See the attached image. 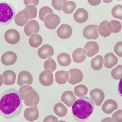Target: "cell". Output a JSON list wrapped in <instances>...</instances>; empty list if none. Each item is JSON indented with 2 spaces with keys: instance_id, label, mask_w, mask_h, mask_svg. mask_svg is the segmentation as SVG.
I'll return each mask as SVG.
<instances>
[{
  "instance_id": "obj_1",
  "label": "cell",
  "mask_w": 122,
  "mask_h": 122,
  "mask_svg": "<svg viewBox=\"0 0 122 122\" xmlns=\"http://www.w3.org/2000/svg\"><path fill=\"white\" fill-rule=\"evenodd\" d=\"M22 106V101L18 90L11 88L2 93L0 101V113L5 119H12L20 115Z\"/></svg>"
},
{
  "instance_id": "obj_2",
  "label": "cell",
  "mask_w": 122,
  "mask_h": 122,
  "mask_svg": "<svg viewBox=\"0 0 122 122\" xmlns=\"http://www.w3.org/2000/svg\"><path fill=\"white\" fill-rule=\"evenodd\" d=\"M94 107V103L91 98L87 97H81L72 106V114L77 121L85 122L93 113Z\"/></svg>"
},
{
  "instance_id": "obj_3",
  "label": "cell",
  "mask_w": 122,
  "mask_h": 122,
  "mask_svg": "<svg viewBox=\"0 0 122 122\" xmlns=\"http://www.w3.org/2000/svg\"><path fill=\"white\" fill-rule=\"evenodd\" d=\"M15 12L13 5L3 1L0 3V22L4 26L11 23L14 19Z\"/></svg>"
},
{
  "instance_id": "obj_4",
  "label": "cell",
  "mask_w": 122,
  "mask_h": 122,
  "mask_svg": "<svg viewBox=\"0 0 122 122\" xmlns=\"http://www.w3.org/2000/svg\"><path fill=\"white\" fill-rule=\"evenodd\" d=\"M98 26L97 25H91L85 27L83 30V35L88 39L96 40L99 37Z\"/></svg>"
},
{
  "instance_id": "obj_5",
  "label": "cell",
  "mask_w": 122,
  "mask_h": 122,
  "mask_svg": "<svg viewBox=\"0 0 122 122\" xmlns=\"http://www.w3.org/2000/svg\"><path fill=\"white\" fill-rule=\"evenodd\" d=\"M69 73L68 83L74 85L80 82L82 80L83 75L81 71L76 68L72 69L68 71Z\"/></svg>"
},
{
  "instance_id": "obj_6",
  "label": "cell",
  "mask_w": 122,
  "mask_h": 122,
  "mask_svg": "<svg viewBox=\"0 0 122 122\" xmlns=\"http://www.w3.org/2000/svg\"><path fill=\"white\" fill-rule=\"evenodd\" d=\"M39 82L43 86H48L52 85L54 81L53 75L51 71L46 70L39 76Z\"/></svg>"
},
{
  "instance_id": "obj_7",
  "label": "cell",
  "mask_w": 122,
  "mask_h": 122,
  "mask_svg": "<svg viewBox=\"0 0 122 122\" xmlns=\"http://www.w3.org/2000/svg\"><path fill=\"white\" fill-rule=\"evenodd\" d=\"M46 27L51 30L55 29L60 22L59 17L54 14H49L45 17L44 20Z\"/></svg>"
},
{
  "instance_id": "obj_8",
  "label": "cell",
  "mask_w": 122,
  "mask_h": 122,
  "mask_svg": "<svg viewBox=\"0 0 122 122\" xmlns=\"http://www.w3.org/2000/svg\"><path fill=\"white\" fill-rule=\"evenodd\" d=\"M6 41L11 45H15L19 41L20 36L17 30L14 29H10L6 31L4 35Z\"/></svg>"
},
{
  "instance_id": "obj_9",
  "label": "cell",
  "mask_w": 122,
  "mask_h": 122,
  "mask_svg": "<svg viewBox=\"0 0 122 122\" xmlns=\"http://www.w3.org/2000/svg\"><path fill=\"white\" fill-rule=\"evenodd\" d=\"M30 19V14L27 10L24 9L18 12L15 16V21L17 25L22 26L26 24Z\"/></svg>"
},
{
  "instance_id": "obj_10",
  "label": "cell",
  "mask_w": 122,
  "mask_h": 122,
  "mask_svg": "<svg viewBox=\"0 0 122 122\" xmlns=\"http://www.w3.org/2000/svg\"><path fill=\"white\" fill-rule=\"evenodd\" d=\"M40 29L38 22L36 20H30L25 26L24 31L27 36H30L38 33Z\"/></svg>"
},
{
  "instance_id": "obj_11",
  "label": "cell",
  "mask_w": 122,
  "mask_h": 122,
  "mask_svg": "<svg viewBox=\"0 0 122 122\" xmlns=\"http://www.w3.org/2000/svg\"><path fill=\"white\" fill-rule=\"evenodd\" d=\"M90 95L92 100L97 106L101 105L105 97L103 92L98 88H95L91 90L90 92Z\"/></svg>"
},
{
  "instance_id": "obj_12",
  "label": "cell",
  "mask_w": 122,
  "mask_h": 122,
  "mask_svg": "<svg viewBox=\"0 0 122 122\" xmlns=\"http://www.w3.org/2000/svg\"><path fill=\"white\" fill-rule=\"evenodd\" d=\"M40 100L38 94L34 89L28 93L25 97L24 103L27 106H37Z\"/></svg>"
},
{
  "instance_id": "obj_13",
  "label": "cell",
  "mask_w": 122,
  "mask_h": 122,
  "mask_svg": "<svg viewBox=\"0 0 122 122\" xmlns=\"http://www.w3.org/2000/svg\"><path fill=\"white\" fill-rule=\"evenodd\" d=\"M33 82V76L28 71H22L19 73L17 84L19 86H21L25 84L31 85Z\"/></svg>"
},
{
  "instance_id": "obj_14",
  "label": "cell",
  "mask_w": 122,
  "mask_h": 122,
  "mask_svg": "<svg viewBox=\"0 0 122 122\" xmlns=\"http://www.w3.org/2000/svg\"><path fill=\"white\" fill-rule=\"evenodd\" d=\"M112 27L110 22L104 20L98 26V30L100 35L106 38L110 35L112 31Z\"/></svg>"
},
{
  "instance_id": "obj_15",
  "label": "cell",
  "mask_w": 122,
  "mask_h": 122,
  "mask_svg": "<svg viewBox=\"0 0 122 122\" xmlns=\"http://www.w3.org/2000/svg\"><path fill=\"white\" fill-rule=\"evenodd\" d=\"M57 34L61 39H66L70 37L72 33V28L69 25L62 24L57 30Z\"/></svg>"
},
{
  "instance_id": "obj_16",
  "label": "cell",
  "mask_w": 122,
  "mask_h": 122,
  "mask_svg": "<svg viewBox=\"0 0 122 122\" xmlns=\"http://www.w3.org/2000/svg\"><path fill=\"white\" fill-rule=\"evenodd\" d=\"M54 53V51L53 47L47 44L44 45L38 51V54L39 57L44 59L51 57Z\"/></svg>"
},
{
  "instance_id": "obj_17",
  "label": "cell",
  "mask_w": 122,
  "mask_h": 122,
  "mask_svg": "<svg viewBox=\"0 0 122 122\" xmlns=\"http://www.w3.org/2000/svg\"><path fill=\"white\" fill-rule=\"evenodd\" d=\"M99 48V45L97 43L90 41L86 44L84 49L86 55L89 57H91L98 53Z\"/></svg>"
},
{
  "instance_id": "obj_18",
  "label": "cell",
  "mask_w": 122,
  "mask_h": 122,
  "mask_svg": "<svg viewBox=\"0 0 122 122\" xmlns=\"http://www.w3.org/2000/svg\"><path fill=\"white\" fill-rule=\"evenodd\" d=\"M24 115L25 119L29 121L37 120L39 117V112L37 106L26 108L24 112Z\"/></svg>"
},
{
  "instance_id": "obj_19",
  "label": "cell",
  "mask_w": 122,
  "mask_h": 122,
  "mask_svg": "<svg viewBox=\"0 0 122 122\" xmlns=\"http://www.w3.org/2000/svg\"><path fill=\"white\" fill-rule=\"evenodd\" d=\"M61 101L67 107H72L76 100V97L73 91H66L61 97Z\"/></svg>"
},
{
  "instance_id": "obj_20",
  "label": "cell",
  "mask_w": 122,
  "mask_h": 122,
  "mask_svg": "<svg viewBox=\"0 0 122 122\" xmlns=\"http://www.w3.org/2000/svg\"><path fill=\"white\" fill-rule=\"evenodd\" d=\"M17 59L16 55L11 51H7L2 56L1 60L2 63L6 66L12 65L16 62Z\"/></svg>"
},
{
  "instance_id": "obj_21",
  "label": "cell",
  "mask_w": 122,
  "mask_h": 122,
  "mask_svg": "<svg viewBox=\"0 0 122 122\" xmlns=\"http://www.w3.org/2000/svg\"><path fill=\"white\" fill-rule=\"evenodd\" d=\"M88 16L87 11L83 8L78 9L74 15V18L75 21L80 24L86 22L88 19Z\"/></svg>"
},
{
  "instance_id": "obj_22",
  "label": "cell",
  "mask_w": 122,
  "mask_h": 122,
  "mask_svg": "<svg viewBox=\"0 0 122 122\" xmlns=\"http://www.w3.org/2000/svg\"><path fill=\"white\" fill-rule=\"evenodd\" d=\"M102 108L104 113L107 114H110L117 109L118 105L115 101L112 99H109L105 102Z\"/></svg>"
},
{
  "instance_id": "obj_23",
  "label": "cell",
  "mask_w": 122,
  "mask_h": 122,
  "mask_svg": "<svg viewBox=\"0 0 122 122\" xmlns=\"http://www.w3.org/2000/svg\"><path fill=\"white\" fill-rule=\"evenodd\" d=\"M104 64L107 68L111 69L116 65L118 62V58L112 53H108L104 56Z\"/></svg>"
},
{
  "instance_id": "obj_24",
  "label": "cell",
  "mask_w": 122,
  "mask_h": 122,
  "mask_svg": "<svg viewBox=\"0 0 122 122\" xmlns=\"http://www.w3.org/2000/svg\"><path fill=\"white\" fill-rule=\"evenodd\" d=\"M4 79V84L7 85H11L15 83L16 74L13 71L7 70L2 74Z\"/></svg>"
},
{
  "instance_id": "obj_25",
  "label": "cell",
  "mask_w": 122,
  "mask_h": 122,
  "mask_svg": "<svg viewBox=\"0 0 122 122\" xmlns=\"http://www.w3.org/2000/svg\"><path fill=\"white\" fill-rule=\"evenodd\" d=\"M74 61L77 63L83 62L86 58V54L84 49L79 48L75 49L72 55Z\"/></svg>"
},
{
  "instance_id": "obj_26",
  "label": "cell",
  "mask_w": 122,
  "mask_h": 122,
  "mask_svg": "<svg viewBox=\"0 0 122 122\" xmlns=\"http://www.w3.org/2000/svg\"><path fill=\"white\" fill-rule=\"evenodd\" d=\"M55 76L56 82L59 84L66 83L69 79L68 72L64 71H58L56 73Z\"/></svg>"
},
{
  "instance_id": "obj_27",
  "label": "cell",
  "mask_w": 122,
  "mask_h": 122,
  "mask_svg": "<svg viewBox=\"0 0 122 122\" xmlns=\"http://www.w3.org/2000/svg\"><path fill=\"white\" fill-rule=\"evenodd\" d=\"M104 63V60L103 57L101 56L98 55L91 60V66L93 69L98 71L102 68Z\"/></svg>"
},
{
  "instance_id": "obj_28",
  "label": "cell",
  "mask_w": 122,
  "mask_h": 122,
  "mask_svg": "<svg viewBox=\"0 0 122 122\" xmlns=\"http://www.w3.org/2000/svg\"><path fill=\"white\" fill-rule=\"evenodd\" d=\"M57 60L60 65L63 66H67L71 62L70 56L66 53H62L57 56Z\"/></svg>"
},
{
  "instance_id": "obj_29",
  "label": "cell",
  "mask_w": 122,
  "mask_h": 122,
  "mask_svg": "<svg viewBox=\"0 0 122 122\" xmlns=\"http://www.w3.org/2000/svg\"><path fill=\"white\" fill-rule=\"evenodd\" d=\"M54 110L55 114L60 117H63L67 114V108L62 103H59L54 106Z\"/></svg>"
},
{
  "instance_id": "obj_30",
  "label": "cell",
  "mask_w": 122,
  "mask_h": 122,
  "mask_svg": "<svg viewBox=\"0 0 122 122\" xmlns=\"http://www.w3.org/2000/svg\"><path fill=\"white\" fill-rule=\"evenodd\" d=\"M43 39L41 36L35 34L29 38V43L31 47L37 48L42 43Z\"/></svg>"
},
{
  "instance_id": "obj_31",
  "label": "cell",
  "mask_w": 122,
  "mask_h": 122,
  "mask_svg": "<svg viewBox=\"0 0 122 122\" xmlns=\"http://www.w3.org/2000/svg\"><path fill=\"white\" fill-rule=\"evenodd\" d=\"M76 8V5L74 1H66L64 4L63 7L64 12L67 14H72Z\"/></svg>"
},
{
  "instance_id": "obj_32",
  "label": "cell",
  "mask_w": 122,
  "mask_h": 122,
  "mask_svg": "<svg viewBox=\"0 0 122 122\" xmlns=\"http://www.w3.org/2000/svg\"><path fill=\"white\" fill-rule=\"evenodd\" d=\"M88 88L85 85L81 84L76 86L74 91L75 95L78 97H83L86 95L88 93Z\"/></svg>"
},
{
  "instance_id": "obj_33",
  "label": "cell",
  "mask_w": 122,
  "mask_h": 122,
  "mask_svg": "<svg viewBox=\"0 0 122 122\" xmlns=\"http://www.w3.org/2000/svg\"><path fill=\"white\" fill-rule=\"evenodd\" d=\"M54 14V12L48 6H44L40 10L39 18L44 22L46 17L49 14Z\"/></svg>"
},
{
  "instance_id": "obj_34",
  "label": "cell",
  "mask_w": 122,
  "mask_h": 122,
  "mask_svg": "<svg viewBox=\"0 0 122 122\" xmlns=\"http://www.w3.org/2000/svg\"><path fill=\"white\" fill-rule=\"evenodd\" d=\"M111 13L114 18L122 20V5H117L114 6L112 10Z\"/></svg>"
},
{
  "instance_id": "obj_35",
  "label": "cell",
  "mask_w": 122,
  "mask_h": 122,
  "mask_svg": "<svg viewBox=\"0 0 122 122\" xmlns=\"http://www.w3.org/2000/svg\"><path fill=\"white\" fill-rule=\"evenodd\" d=\"M57 65L55 61L51 57L48 58L44 64V68L45 70H49L53 72L55 70Z\"/></svg>"
},
{
  "instance_id": "obj_36",
  "label": "cell",
  "mask_w": 122,
  "mask_h": 122,
  "mask_svg": "<svg viewBox=\"0 0 122 122\" xmlns=\"http://www.w3.org/2000/svg\"><path fill=\"white\" fill-rule=\"evenodd\" d=\"M111 75L114 79L118 80L122 78V65H119L112 70Z\"/></svg>"
},
{
  "instance_id": "obj_37",
  "label": "cell",
  "mask_w": 122,
  "mask_h": 122,
  "mask_svg": "<svg viewBox=\"0 0 122 122\" xmlns=\"http://www.w3.org/2000/svg\"><path fill=\"white\" fill-rule=\"evenodd\" d=\"M33 90V87L28 85L20 87L19 92L21 99L23 100H25V97L27 94Z\"/></svg>"
},
{
  "instance_id": "obj_38",
  "label": "cell",
  "mask_w": 122,
  "mask_h": 122,
  "mask_svg": "<svg viewBox=\"0 0 122 122\" xmlns=\"http://www.w3.org/2000/svg\"><path fill=\"white\" fill-rule=\"evenodd\" d=\"M112 27V32L115 33L119 32L122 28V25L119 21L115 20H112L110 22Z\"/></svg>"
},
{
  "instance_id": "obj_39",
  "label": "cell",
  "mask_w": 122,
  "mask_h": 122,
  "mask_svg": "<svg viewBox=\"0 0 122 122\" xmlns=\"http://www.w3.org/2000/svg\"><path fill=\"white\" fill-rule=\"evenodd\" d=\"M25 9L29 13L30 19L35 18L37 15V10L35 6L29 5L26 6Z\"/></svg>"
},
{
  "instance_id": "obj_40",
  "label": "cell",
  "mask_w": 122,
  "mask_h": 122,
  "mask_svg": "<svg viewBox=\"0 0 122 122\" xmlns=\"http://www.w3.org/2000/svg\"><path fill=\"white\" fill-rule=\"evenodd\" d=\"M66 0H52V4L53 7L58 11L62 10V6Z\"/></svg>"
},
{
  "instance_id": "obj_41",
  "label": "cell",
  "mask_w": 122,
  "mask_h": 122,
  "mask_svg": "<svg viewBox=\"0 0 122 122\" xmlns=\"http://www.w3.org/2000/svg\"><path fill=\"white\" fill-rule=\"evenodd\" d=\"M122 42H119L115 45L114 49V52L119 57H122Z\"/></svg>"
},
{
  "instance_id": "obj_42",
  "label": "cell",
  "mask_w": 122,
  "mask_h": 122,
  "mask_svg": "<svg viewBox=\"0 0 122 122\" xmlns=\"http://www.w3.org/2000/svg\"><path fill=\"white\" fill-rule=\"evenodd\" d=\"M112 117L114 122H122V110H119L112 115Z\"/></svg>"
},
{
  "instance_id": "obj_43",
  "label": "cell",
  "mask_w": 122,
  "mask_h": 122,
  "mask_svg": "<svg viewBox=\"0 0 122 122\" xmlns=\"http://www.w3.org/2000/svg\"><path fill=\"white\" fill-rule=\"evenodd\" d=\"M57 118L55 116L50 115L45 118L43 122H58Z\"/></svg>"
},
{
  "instance_id": "obj_44",
  "label": "cell",
  "mask_w": 122,
  "mask_h": 122,
  "mask_svg": "<svg viewBox=\"0 0 122 122\" xmlns=\"http://www.w3.org/2000/svg\"><path fill=\"white\" fill-rule=\"evenodd\" d=\"M39 0H24V3L26 6L29 5H33L36 6L38 4Z\"/></svg>"
},
{
  "instance_id": "obj_45",
  "label": "cell",
  "mask_w": 122,
  "mask_h": 122,
  "mask_svg": "<svg viewBox=\"0 0 122 122\" xmlns=\"http://www.w3.org/2000/svg\"><path fill=\"white\" fill-rule=\"evenodd\" d=\"M88 1L90 5L94 6L99 5L100 3L101 0H88Z\"/></svg>"
}]
</instances>
